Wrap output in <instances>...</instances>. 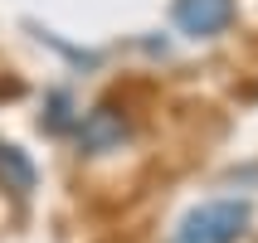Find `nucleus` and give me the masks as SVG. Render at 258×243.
Wrapping results in <instances>:
<instances>
[{"instance_id":"5","label":"nucleus","mask_w":258,"mask_h":243,"mask_svg":"<svg viewBox=\"0 0 258 243\" xmlns=\"http://www.w3.org/2000/svg\"><path fill=\"white\" fill-rule=\"evenodd\" d=\"M44 127L58 131V136L78 127V112H73V98H69V93H49V117H44Z\"/></svg>"},{"instance_id":"3","label":"nucleus","mask_w":258,"mask_h":243,"mask_svg":"<svg viewBox=\"0 0 258 243\" xmlns=\"http://www.w3.org/2000/svg\"><path fill=\"white\" fill-rule=\"evenodd\" d=\"M171 20L185 39H215L234 25V0H175Z\"/></svg>"},{"instance_id":"2","label":"nucleus","mask_w":258,"mask_h":243,"mask_svg":"<svg viewBox=\"0 0 258 243\" xmlns=\"http://www.w3.org/2000/svg\"><path fill=\"white\" fill-rule=\"evenodd\" d=\"M132 136V122L117 102H98L78 112V127H73V141H78V156H107V151H122V141Z\"/></svg>"},{"instance_id":"1","label":"nucleus","mask_w":258,"mask_h":243,"mask_svg":"<svg viewBox=\"0 0 258 243\" xmlns=\"http://www.w3.org/2000/svg\"><path fill=\"white\" fill-rule=\"evenodd\" d=\"M244 229H248L244 200H205L175 224L171 243H239Z\"/></svg>"},{"instance_id":"4","label":"nucleus","mask_w":258,"mask_h":243,"mask_svg":"<svg viewBox=\"0 0 258 243\" xmlns=\"http://www.w3.org/2000/svg\"><path fill=\"white\" fill-rule=\"evenodd\" d=\"M34 160L20 151L15 141H0V190H10V195H20L25 200L29 190H34Z\"/></svg>"}]
</instances>
